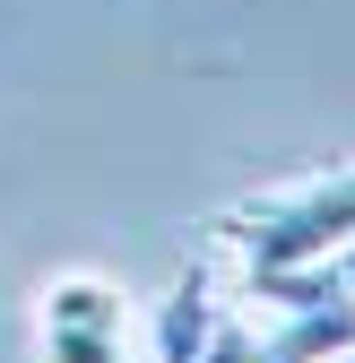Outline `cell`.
<instances>
[{
	"label": "cell",
	"mask_w": 355,
	"mask_h": 363,
	"mask_svg": "<svg viewBox=\"0 0 355 363\" xmlns=\"http://www.w3.org/2000/svg\"><path fill=\"white\" fill-rule=\"evenodd\" d=\"M208 234L226 242V251H243L251 277L329 268L338 251H355V164H329L312 182H286V191H260V199L226 208Z\"/></svg>",
	"instance_id": "cell-1"
},
{
	"label": "cell",
	"mask_w": 355,
	"mask_h": 363,
	"mask_svg": "<svg viewBox=\"0 0 355 363\" xmlns=\"http://www.w3.org/2000/svg\"><path fill=\"white\" fill-rule=\"evenodd\" d=\"M43 363H130V294L96 268H70L35 294Z\"/></svg>",
	"instance_id": "cell-2"
},
{
	"label": "cell",
	"mask_w": 355,
	"mask_h": 363,
	"mask_svg": "<svg viewBox=\"0 0 355 363\" xmlns=\"http://www.w3.org/2000/svg\"><path fill=\"white\" fill-rule=\"evenodd\" d=\"M338 268H346V286H355V251H338Z\"/></svg>",
	"instance_id": "cell-4"
},
{
	"label": "cell",
	"mask_w": 355,
	"mask_h": 363,
	"mask_svg": "<svg viewBox=\"0 0 355 363\" xmlns=\"http://www.w3.org/2000/svg\"><path fill=\"white\" fill-rule=\"evenodd\" d=\"M217 329H226L217 277H208V268H182V277H173V294H165V311H156V363H200Z\"/></svg>",
	"instance_id": "cell-3"
}]
</instances>
